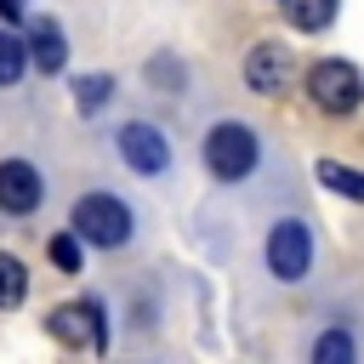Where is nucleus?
<instances>
[{"mask_svg": "<svg viewBox=\"0 0 364 364\" xmlns=\"http://www.w3.org/2000/svg\"><path fill=\"white\" fill-rule=\"evenodd\" d=\"M205 165H210V176H222V182L250 176V171H256V136H250V125H239V119L210 125V136H205Z\"/></svg>", "mask_w": 364, "mask_h": 364, "instance_id": "1", "label": "nucleus"}, {"mask_svg": "<svg viewBox=\"0 0 364 364\" xmlns=\"http://www.w3.org/2000/svg\"><path fill=\"white\" fill-rule=\"evenodd\" d=\"M74 239L114 250V245L131 239V210H125L114 193H85V199L74 205Z\"/></svg>", "mask_w": 364, "mask_h": 364, "instance_id": "2", "label": "nucleus"}, {"mask_svg": "<svg viewBox=\"0 0 364 364\" xmlns=\"http://www.w3.org/2000/svg\"><path fill=\"white\" fill-rule=\"evenodd\" d=\"M307 97H313L324 114H353V108L364 102V80H358V68H353V63L324 57V63H313V68H307Z\"/></svg>", "mask_w": 364, "mask_h": 364, "instance_id": "3", "label": "nucleus"}, {"mask_svg": "<svg viewBox=\"0 0 364 364\" xmlns=\"http://www.w3.org/2000/svg\"><path fill=\"white\" fill-rule=\"evenodd\" d=\"M267 267L284 284H296L313 267V233H307V222H296V216L273 222V233H267Z\"/></svg>", "mask_w": 364, "mask_h": 364, "instance_id": "4", "label": "nucleus"}, {"mask_svg": "<svg viewBox=\"0 0 364 364\" xmlns=\"http://www.w3.org/2000/svg\"><path fill=\"white\" fill-rule=\"evenodd\" d=\"M46 330L63 347H102L108 341V324H102V307L97 301H63V307H51L46 313Z\"/></svg>", "mask_w": 364, "mask_h": 364, "instance_id": "5", "label": "nucleus"}, {"mask_svg": "<svg viewBox=\"0 0 364 364\" xmlns=\"http://www.w3.org/2000/svg\"><path fill=\"white\" fill-rule=\"evenodd\" d=\"M40 199H46V182H40V171H34L28 159H0V210H11V216H28Z\"/></svg>", "mask_w": 364, "mask_h": 364, "instance_id": "6", "label": "nucleus"}, {"mask_svg": "<svg viewBox=\"0 0 364 364\" xmlns=\"http://www.w3.org/2000/svg\"><path fill=\"white\" fill-rule=\"evenodd\" d=\"M119 159L131 165V171H142V176H159L165 165H171V148H165V136L154 131V125H125L119 131Z\"/></svg>", "mask_w": 364, "mask_h": 364, "instance_id": "7", "label": "nucleus"}, {"mask_svg": "<svg viewBox=\"0 0 364 364\" xmlns=\"http://www.w3.org/2000/svg\"><path fill=\"white\" fill-rule=\"evenodd\" d=\"M290 74H296L290 46H256V51L245 57V85H250V91H262V97L284 91V85H290Z\"/></svg>", "mask_w": 364, "mask_h": 364, "instance_id": "8", "label": "nucleus"}, {"mask_svg": "<svg viewBox=\"0 0 364 364\" xmlns=\"http://www.w3.org/2000/svg\"><path fill=\"white\" fill-rule=\"evenodd\" d=\"M23 57H28L40 74H63V63H68V40H63V28H57L51 17H34V23H28V46H23Z\"/></svg>", "mask_w": 364, "mask_h": 364, "instance_id": "9", "label": "nucleus"}, {"mask_svg": "<svg viewBox=\"0 0 364 364\" xmlns=\"http://www.w3.org/2000/svg\"><path fill=\"white\" fill-rule=\"evenodd\" d=\"M279 6H284V23L301 28V34H318L336 17V0H279Z\"/></svg>", "mask_w": 364, "mask_h": 364, "instance_id": "10", "label": "nucleus"}, {"mask_svg": "<svg viewBox=\"0 0 364 364\" xmlns=\"http://www.w3.org/2000/svg\"><path fill=\"white\" fill-rule=\"evenodd\" d=\"M318 182L330 193H341V199H364V171H347L336 159H318Z\"/></svg>", "mask_w": 364, "mask_h": 364, "instance_id": "11", "label": "nucleus"}, {"mask_svg": "<svg viewBox=\"0 0 364 364\" xmlns=\"http://www.w3.org/2000/svg\"><path fill=\"white\" fill-rule=\"evenodd\" d=\"M313 364H358L353 336H347V330H324V336L313 341Z\"/></svg>", "mask_w": 364, "mask_h": 364, "instance_id": "12", "label": "nucleus"}, {"mask_svg": "<svg viewBox=\"0 0 364 364\" xmlns=\"http://www.w3.org/2000/svg\"><path fill=\"white\" fill-rule=\"evenodd\" d=\"M108 97H114V74H85V80H74V108H80V114H97Z\"/></svg>", "mask_w": 364, "mask_h": 364, "instance_id": "13", "label": "nucleus"}, {"mask_svg": "<svg viewBox=\"0 0 364 364\" xmlns=\"http://www.w3.org/2000/svg\"><path fill=\"white\" fill-rule=\"evenodd\" d=\"M28 296V273H23V262L17 256H6L0 250V307H17Z\"/></svg>", "mask_w": 364, "mask_h": 364, "instance_id": "14", "label": "nucleus"}, {"mask_svg": "<svg viewBox=\"0 0 364 364\" xmlns=\"http://www.w3.org/2000/svg\"><path fill=\"white\" fill-rule=\"evenodd\" d=\"M23 68H28L23 40H17L11 28H0V85H17V80H23Z\"/></svg>", "mask_w": 364, "mask_h": 364, "instance_id": "15", "label": "nucleus"}, {"mask_svg": "<svg viewBox=\"0 0 364 364\" xmlns=\"http://www.w3.org/2000/svg\"><path fill=\"white\" fill-rule=\"evenodd\" d=\"M51 262H57L63 273H80V239H74V233H57V239H51Z\"/></svg>", "mask_w": 364, "mask_h": 364, "instance_id": "16", "label": "nucleus"}, {"mask_svg": "<svg viewBox=\"0 0 364 364\" xmlns=\"http://www.w3.org/2000/svg\"><path fill=\"white\" fill-rule=\"evenodd\" d=\"M0 17L11 23V17H23V0H0Z\"/></svg>", "mask_w": 364, "mask_h": 364, "instance_id": "17", "label": "nucleus"}]
</instances>
